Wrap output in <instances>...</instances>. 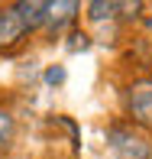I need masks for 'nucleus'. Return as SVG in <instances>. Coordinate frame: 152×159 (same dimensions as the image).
<instances>
[{"instance_id":"nucleus-1","label":"nucleus","mask_w":152,"mask_h":159,"mask_svg":"<svg viewBox=\"0 0 152 159\" xmlns=\"http://www.w3.org/2000/svg\"><path fill=\"white\" fill-rule=\"evenodd\" d=\"M107 146L117 159H152V143L129 124L107 127Z\"/></svg>"},{"instance_id":"nucleus-2","label":"nucleus","mask_w":152,"mask_h":159,"mask_svg":"<svg viewBox=\"0 0 152 159\" xmlns=\"http://www.w3.org/2000/svg\"><path fill=\"white\" fill-rule=\"evenodd\" d=\"M126 114L136 127H152V78H139L126 88Z\"/></svg>"},{"instance_id":"nucleus-3","label":"nucleus","mask_w":152,"mask_h":159,"mask_svg":"<svg viewBox=\"0 0 152 159\" xmlns=\"http://www.w3.org/2000/svg\"><path fill=\"white\" fill-rule=\"evenodd\" d=\"M26 33H29V30H26L23 16H20V10H16V3L0 7V49H13V46H20Z\"/></svg>"},{"instance_id":"nucleus-4","label":"nucleus","mask_w":152,"mask_h":159,"mask_svg":"<svg viewBox=\"0 0 152 159\" xmlns=\"http://www.w3.org/2000/svg\"><path fill=\"white\" fill-rule=\"evenodd\" d=\"M78 10H81V3H75V0H55V3H46V26L52 33H62L65 26L75 23Z\"/></svg>"},{"instance_id":"nucleus-5","label":"nucleus","mask_w":152,"mask_h":159,"mask_svg":"<svg viewBox=\"0 0 152 159\" xmlns=\"http://www.w3.org/2000/svg\"><path fill=\"white\" fill-rule=\"evenodd\" d=\"M16 10H20V16H23V23H26L29 33L39 30V26H46V3H42V0H20Z\"/></svg>"},{"instance_id":"nucleus-6","label":"nucleus","mask_w":152,"mask_h":159,"mask_svg":"<svg viewBox=\"0 0 152 159\" xmlns=\"http://www.w3.org/2000/svg\"><path fill=\"white\" fill-rule=\"evenodd\" d=\"M13 136H16V120L7 107H0V149H10Z\"/></svg>"},{"instance_id":"nucleus-7","label":"nucleus","mask_w":152,"mask_h":159,"mask_svg":"<svg viewBox=\"0 0 152 159\" xmlns=\"http://www.w3.org/2000/svg\"><path fill=\"white\" fill-rule=\"evenodd\" d=\"M117 10H120V3H104V0H94V3H88V16L94 20V23L117 20Z\"/></svg>"},{"instance_id":"nucleus-8","label":"nucleus","mask_w":152,"mask_h":159,"mask_svg":"<svg viewBox=\"0 0 152 159\" xmlns=\"http://www.w3.org/2000/svg\"><path fill=\"white\" fill-rule=\"evenodd\" d=\"M46 84H55V88L65 84V68H62V65H52V68L46 71Z\"/></svg>"},{"instance_id":"nucleus-9","label":"nucleus","mask_w":152,"mask_h":159,"mask_svg":"<svg viewBox=\"0 0 152 159\" xmlns=\"http://www.w3.org/2000/svg\"><path fill=\"white\" fill-rule=\"evenodd\" d=\"M68 39H71V42H68V49H88V46H91V42H88V36H84V33H71Z\"/></svg>"}]
</instances>
